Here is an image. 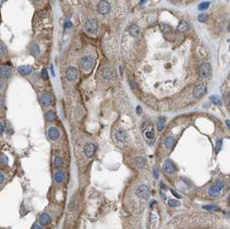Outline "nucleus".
I'll return each mask as SVG.
<instances>
[{
  "instance_id": "obj_8",
  "label": "nucleus",
  "mask_w": 230,
  "mask_h": 229,
  "mask_svg": "<svg viewBox=\"0 0 230 229\" xmlns=\"http://www.w3.org/2000/svg\"><path fill=\"white\" fill-rule=\"evenodd\" d=\"M207 93V87L204 84H199L197 85L194 91H193V95L196 98H201L203 97L205 94Z\"/></svg>"
},
{
  "instance_id": "obj_43",
  "label": "nucleus",
  "mask_w": 230,
  "mask_h": 229,
  "mask_svg": "<svg viewBox=\"0 0 230 229\" xmlns=\"http://www.w3.org/2000/svg\"><path fill=\"white\" fill-rule=\"evenodd\" d=\"M137 114H141V112H142V109L139 106H137Z\"/></svg>"
},
{
  "instance_id": "obj_25",
  "label": "nucleus",
  "mask_w": 230,
  "mask_h": 229,
  "mask_svg": "<svg viewBox=\"0 0 230 229\" xmlns=\"http://www.w3.org/2000/svg\"><path fill=\"white\" fill-rule=\"evenodd\" d=\"M209 5H210V2H203L198 5V10L200 11H204L209 7Z\"/></svg>"
},
{
  "instance_id": "obj_7",
  "label": "nucleus",
  "mask_w": 230,
  "mask_h": 229,
  "mask_svg": "<svg viewBox=\"0 0 230 229\" xmlns=\"http://www.w3.org/2000/svg\"><path fill=\"white\" fill-rule=\"evenodd\" d=\"M40 101L42 106H50L54 103V98L53 96L49 93H44L40 97Z\"/></svg>"
},
{
  "instance_id": "obj_2",
  "label": "nucleus",
  "mask_w": 230,
  "mask_h": 229,
  "mask_svg": "<svg viewBox=\"0 0 230 229\" xmlns=\"http://www.w3.org/2000/svg\"><path fill=\"white\" fill-rule=\"evenodd\" d=\"M199 74L203 79H209L212 75V68L211 65L208 62L201 64L199 67Z\"/></svg>"
},
{
  "instance_id": "obj_48",
  "label": "nucleus",
  "mask_w": 230,
  "mask_h": 229,
  "mask_svg": "<svg viewBox=\"0 0 230 229\" xmlns=\"http://www.w3.org/2000/svg\"><path fill=\"white\" fill-rule=\"evenodd\" d=\"M1 106H2V101H1V100H0V108H1Z\"/></svg>"
},
{
  "instance_id": "obj_45",
  "label": "nucleus",
  "mask_w": 230,
  "mask_h": 229,
  "mask_svg": "<svg viewBox=\"0 0 230 229\" xmlns=\"http://www.w3.org/2000/svg\"><path fill=\"white\" fill-rule=\"evenodd\" d=\"M51 72H52V74H53V76H55V72H54V68H53V66H51Z\"/></svg>"
},
{
  "instance_id": "obj_11",
  "label": "nucleus",
  "mask_w": 230,
  "mask_h": 229,
  "mask_svg": "<svg viewBox=\"0 0 230 229\" xmlns=\"http://www.w3.org/2000/svg\"><path fill=\"white\" fill-rule=\"evenodd\" d=\"M163 168L164 169V171L170 175L173 174L176 172V167L173 163V162L171 160H166L164 163V165H163Z\"/></svg>"
},
{
  "instance_id": "obj_51",
  "label": "nucleus",
  "mask_w": 230,
  "mask_h": 229,
  "mask_svg": "<svg viewBox=\"0 0 230 229\" xmlns=\"http://www.w3.org/2000/svg\"><path fill=\"white\" fill-rule=\"evenodd\" d=\"M178 1H180V0H178Z\"/></svg>"
},
{
  "instance_id": "obj_15",
  "label": "nucleus",
  "mask_w": 230,
  "mask_h": 229,
  "mask_svg": "<svg viewBox=\"0 0 230 229\" xmlns=\"http://www.w3.org/2000/svg\"><path fill=\"white\" fill-rule=\"evenodd\" d=\"M11 76V70L8 67H4L0 69V77L2 79H9Z\"/></svg>"
},
{
  "instance_id": "obj_40",
  "label": "nucleus",
  "mask_w": 230,
  "mask_h": 229,
  "mask_svg": "<svg viewBox=\"0 0 230 229\" xmlns=\"http://www.w3.org/2000/svg\"><path fill=\"white\" fill-rule=\"evenodd\" d=\"M31 229H42V228L39 224H34L33 226L31 227Z\"/></svg>"
},
{
  "instance_id": "obj_36",
  "label": "nucleus",
  "mask_w": 230,
  "mask_h": 229,
  "mask_svg": "<svg viewBox=\"0 0 230 229\" xmlns=\"http://www.w3.org/2000/svg\"><path fill=\"white\" fill-rule=\"evenodd\" d=\"M5 52V46L0 42V56H2Z\"/></svg>"
},
{
  "instance_id": "obj_14",
  "label": "nucleus",
  "mask_w": 230,
  "mask_h": 229,
  "mask_svg": "<svg viewBox=\"0 0 230 229\" xmlns=\"http://www.w3.org/2000/svg\"><path fill=\"white\" fill-rule=\"evenodd\" d=\"M39 222L42 226H47L51 223V217L48 214H42L39 219Z\"/></svg>"
},
{
  "instance_id": "obj_34",
  "label": "nucleus",
  "mask_w": 230,
  "mask_h": 229,
  "mask_svg": "<svg viewBox=\"0 0 230 229\" xmlns=\"http://www.w3.org/2000/svg\"><path fill=\"white\" fill-rule=\"evenodd\" d=\"M41 74H42V78L43 80H48L49 79V74H48V72H47V70H46V69H42Z\"/></svg>"
},
{
  "instance_id": "obj_49",
  "label": "nucleus",
  "mask_w": 230,
  "mask_h": 229,
  "mask_svg": "<svg viewBox=\"0 0 230 229\" xmlns=\"http://www.w3.org/2000/svg\"><path fill=\"white\" fill-rule=\"evenodd\" d=\"M5 0H0V3H3V2H5Z\"/></svg>"
},
{
  "instance_id": "obj_23",
  "label": "nucleus",
  "mask_w": 230,
  "mask_h": 229,
  "mask_svg": "<svg viewBox=\"0 0 230 229\" xmlns=\"http://www.w3.org/2000/svg\"><path fill=\"white\" fill-rule=\"evenodd\" d=\"M160 29L163 31V33H164V34H170L171 32V30H172L171 26H170V25H168L166 23H161L160 24Z\"/></svg>"
},
{
  "instance_id": "obj_32",
  "label": "nucleus",
  "mask_w": 230,
  "mask_h": 229,
  "mask_svg": "<svg viewBox=\"0 0 230 229\" xmlns=\"http://www.w3.org/2000/svg\"><path fill=\"white\" fill-rule=\"evenodd\" d=\"M168 205H169L170 207H171V208H176V207L179 206L180 203H179L178 201L171 199V200H169V202H168Z\"/></svg>"
},
{
  "instance_id": "obj_38",
  "label": "nucleus",
  "mask_w": 230,
  "mask_h": 229,
  "mask_svg": "<svg viewBox=\"0 0 230 229\" xmlns=\"http://www.w3.org/2000/svg\"><path fill=\"white\" fill-rule=\"evenodd\" d=\"M72 23L70 22V21H67L66 23H65V29H69V28H71L72 27Z\"/></svg>"
},
{
  "instance_id": "obj_47",
  "label": "nucleus",
  "mask_w": 230,
  "mask_h": 229,
  "mask_svg": "<svg viewBox=\"0 0 230 229\" xmlns=\"http://www.w3.org/2000/svg\"><path fill=\"white\" fill-rule=\"evenodd\" d=\"M226 123H227V128H229V120H227Z\"/></svg>"
},
{
  "instance_id": "obj_5",
  "label": "nucleus",
  "mask_w": 230,
  "mask_h": 229,
  "mask_svg": "<svg viewBox=\"0 0 230 229\" xmlns=\"http://www.w3.org/2000/svg\"><path fill=\"white\" fill-rule=\"evenodd\" d=\"M80 66L84 71L91 70L92 68H93V67L95 66V61L91 56H85L81 60Z\"/></svg>"
},
{
  "instance_id": "obj_33",
  "label": "nucleus",
  "mask_w": 230,
  "mask_h": 229,
  "mask_svg": "<svg viewBox=\"0 0 230 229\" xmlns=\"http://www.w3.org/2000/svg\"><path fill=\"white\" fill-rule=\"evenodd\" d=\"M221 146H222V140L221 139H219L217 142H216V145H215V153L218 154L221 149Z\"/></svg>"
},
{
  "instance_id": "obj_9",
  "label": "nucleus",
  "mask_w": 230,
  "mask_h": 229,
  "mask_svg": "<svg viewBox=\"0 0 230 229\" xmlns=\"http://www.w3.org/2000/svg\"><path fill=\"white\" fill-rule=\"evenodd\" d=\"M66 78L69 81H74L78 78V70L74 67H69L66 71Z\"/></svg>"
},
{
  "instance_id": "obj_20",
  "label": "nucleus",
  "mask_w": 230,
  "mask_h": 229,
  "mask_svg": "<svg viewBox=\"0 0 230 229\" xmlns=\"http://www.w3.org/2000/svg\"><path fill=\"white\" fill-rule=\"evenodd\" d=\"M134 163H135V165L139 168V169H141L145 166L146 164V159L142 157H135L134 159Z\"/></svg>"
},
{
  "instance_id": "obj_1",
  "label": "nucleus",
  "mask_w": 230,
  "mask_h": 229,
  "mask_svg": "<svg viewBox=\"0 0 230 229\" xmlns=\"http://www.w3.org/2000/svg\"><path fill=\"white\" fill-rule=\"evenodd\" d=\"M135 194L141 201H147L150 197V189L146 185H140L137 188Z\"/></svg>"
},
{
  "instance_id": "obj_17",
  "label": "nucleus",
  "mask_w": 230,
  "mask_h": 229,
  "mask_svg": "<svg viewBox=\"0 0 230 229\" xmlns=\"http://www.w3.org/2000/svg\"><path fill=\"white\" fill-rule=\"evenodd\" d=\"M189 29H190V25H189L188 23H187L186 21H184V20H182V21L179 23L178 26H177V30H178L179 32H182V33L186 32L187 30H189Z\"/></svg>"
},
{
  "instance_id": "obj_4",
  "label": "nucleus",
  "mask_w": 230,
  "mask_h": 229,
  "mask_svg": "<svg viewBox=\"0 0 230 229\" xmlns=\"http://www.w3.org/2000/svg\"><path fill=\"white\" fill-rule=\"evenodd\" d=\"M111 11L110 4L106 0H101L97 5V11L101 15H107Z\"/></svg>"
},
{
  "instance_id": "obj_30",
  "label": "nucleus",
  "mask_w": 230,
  "mask_h": 229,
  "mask_svg": "<svg viewBox=\"0 0 230 229\" xmlns=\"http://www.w3.org/2000/svg\"><path fill=\"white\" fill-rule=\"evenodd\" d=\"M203 208L206 209V210H209V211H215V210H217L218 209V206L215 205V204H209V205H206V206H203Z\"/></svg>"
},
{
  "instance_id": "obj_27",
  "label": "nucleus",
  "mask_w": 230,
  "mask_h": 229,
  "mask_svg": "<svg viewBox=\"0 0 230 229\" xmlns=\"http://www.w3.org/2000/svg\"><path fill=\"white\" fill-rule=\"evenodd\" d=\"M164 125H165V119H160L158 122V125H157L158 131H161L163 130V128L164 127Z\"/></svg>"
},
{
  "instance_id": "obj_44",
  "label": "nucleus",
  "mask_w": 230,
  "mask_h": 229,
  "mask_svg": "<svg viewBox=\"0 0 230 229\" xmlns=\"http://www.w3.org/2000/svg\"><path fill=\"white\" fill-rule=\"evenodd\" d=\"M4 87H5V83H4L3 81L0 80V91L3 90V89H4Z\"/></svg>"
},
{
  "instance_id": "obj_13",
  "label": "nucleus",
  "mask_w": 230,
  "mask_h": 229,
  "mask_svg": "<svg viewBox=\"0 0 230 229\" xmlns=\"http://www.w3.org/2000/svg\"><path fill=\"white\" fill-rule=\"evenodd\" d=\"M18 70V73L23 75V76H25V75H28L31 73L32 71V68L29 65H23V66H20L18 67L17 68Z\"/></svg>"
},
{
  "instance_id": "obj_26",
  "label": "nucleus",
  "mask_w": 230,
  "mask_h": 229,
  "mask_svg": "<svg viewBox=\"0 0 230 229\" xmlns=\"http://www.w3.org/2000/svg\"><path fill=\"white\" fill-rule=\"evenodd\" d=\"M103 75H104V77H106V78H107V79H110L111 77H113V70L111 69V68H106L105 70H104V73H103Z\"/></svg>"
},
{
  "instance_id": "obj_41",
  "label": "nucleus",
  "mask_w": 230,
  "mask_h": 229,
  "mask_svg": "<svg viewBox=\"0 0 230 229\" xmlns=\"http://www.w3.org/2000/svg\"><path fill=\"white\" fill-rule=\"evenodd\" d=\"M171 193L174 195V196H176V197H177V198H181V196L178 194V193H176L175 190H173V189H171Z\"/></svg>"
},
{
  "instance_id": "obj_35",
  "label": "nucleus",
  "mask_w": 230,
  "mask_h": 229,
  "mask_svg": "<svg viewBox=\"0 0 230 229\" xmlns=\"http://www.w3.org/2000/svg\"><path fill=\"white\" fill-rule=\"evenodd\" d=\"M146 137H147L148 139H154V137H155L154 133H153L152 131H146Z\"/></svg>"
},
{
  "instance_id": "obj_22",
  "label": "nucleus",
  "mask_w": 230,
  "mask_h": 229,
  "mask_svg": "<svg viewBox=\"0 0 230 229\" xmlns=\"http://www.w3.org/2000/svg\"><path fill=\"white\" fill-rule=\"evenodd\" d=\"M45 119L47 121H54L56 119V113L53 111H49L45 114Z\"/></svg>"
},
{
  "instance_id": "obj_10",
  "label": "nucleus",
  "mask_w": 230,
  "mask_h": 229,
  "mask_svg": "<svg viewBox=\"0 0 230 229\" xmlns=\"http://www.w3.org/2000/svg\"><path fill=\"white\" fill-rule=\"evenodd\" d=\"M224 187H225V184L222 181H217L215 184L211 186V188L209 190V194L212 195V196H214L215 194H218L224 189Z\"/></svg>"
},
{
  "instance_id": "obj_6",
  "label": "nucleus",
  "mask_w": 230,
  "mask_h": 229,
  "mask_svg": "<svg viewBox=\"0 0 230 229\" xmlns=\"http://www.w3.org/2000/svg\"><path fill=\"white\" fill-rule=\"evenodd\" d=\"M95 151H96V146L91 142L87 143L84 146V153L87 158L93 157L95 154Z\"/></svg>"
},
{
  "instance_id": "obj_19",
  "label": "nucleus",
  "mask_w": 230,
  "mask_h": 229,
  "mask_svg": "<svg viewBox=\"0 0 230 229\" xmlns=\"http://www.w3.org/2000/svg\"><path fill=\"white\" fill-rule=\"evenodd\" d=\"M115 137H116V139L120 142V143H124L126 139V136H125V133L121 131V130H118L115 133Z\"/></svg>"
},
{
  "instance_id": "obj_16",
  "label": "nucleus",
  "mask_w": 230,
  "mask_h": 229,
  "mask_svg": "<svg viewBox=\"0 0 230 229\" xmlns=\"http://www.w3.org/2000/svg\"><path fill=\"white\" fill-rule=\"evenodd\" d=\"M129 33L132 37H137L140 34V29L136 24H131L129 27Z\"/></svg>"
},
{
  "instance_id": "obj_12",
  "label": "nucleus",
  "mask_w": 230,
  "mask_h": 229,
  "mask_svg": "<svg viewBox=\"0 0 230 229\" xmlns=\"http://www.w3.org/2000/svg\"><path fill=\"white\" fill-rule=\"evenodd\" d=\"M48 134H49V137H50V139L53 141L58 139V137L60 136V132L58 131L57 128L56 127H51L49 129V131H48Z\"/></svg>"
},
{
  "instance_id": "obj_28",
  "label": "nucleus",
  "mask_w": 230,
  "mask_h": 229,
  "mask_svg": "<svg viewBox=\"0 0 230 229\" xmlns=\"http://www.w3.org/2000/svg\"><path fill=\"white\" fill-rule=\"evenodd\" d=\"M54 164L56 168H60L62 167V165L63 164V161H62V158L61 157H56L55 158V161H54Z\"/></svg>"
},
{
  "instance_id": "obj_3",
  "label": "nucleus",
  "mask_w": 230,
  "mask_h": 229,
  "mask_svg": "<svg viewBox=\"0 0 230 229\" xmlns=\"http://www.w3.org/2000/svg\"><path fill=\"white\" fill-rule=\"evenodd\" d=\"M85 29L89 34H95L98 29V22L96 19H89L85 23Z\"/></svg>"
},
{
  "instance_id": "obj_24",
  "label": "nucleus",
  "mask_w": 230,
  "mask_h": 229,
  "mask_svg": "<svg viewBox=\"0 0 230 229\" xmlns=\"http://www.w3.org/2000/svg\"><path fill=\"white\" fill-rule=\"evenodd\" d=\"M30 53L33 55V56H37L39 53H40V49H39V46L36 44V43H34L31 48H30Z\"/></svg>"
},
{
  "instance_id": "obj_18",
  "label": "nucleus",
  "mask_w": 230,
  "mask_h": 229,
  "mask_svg": "<svg viewBox=\"0 0 230 229\" xmlns=\"http://www.w3.org/2000/svg\"><path fill=\"white\" fill-rule=\"evenodd\" d=\"M174 144H175V139L171 136L167 137L166 139H164V145L166 149H171L173 147Z\"/></svg>"
},
{
  "instance_id": "obj_39",
  "label": "nucleus",
  "mask_w": 230,
  "mask_h": 229,
  "mask_svg": "<svg viewBox=\"0 0 230 229\" xmlns=\"http://www.w3.org/2000/svg\"><path fill=\"white\" fill-rule=\"evenodd\" d=\"M4 180H5V175L0 171V184L4 181Z\"/></svg>"
},
{
  "instance_id": "obj_29",
  "label": "nucleus",
  "mask_w": 230,
  "mask_h": 229,
  "mask_svg": "<svg viewBox=\"0 0 230 229\" xmlns=\"http://www.w3.org/2000/svg\"><path fill=\"white\" fill-rule=\"evenodd\" d=\"M210 100H211V101H212L215 105H218V106H221V101L220 98H219L218 96H216V95H213V96H211Z\"/></svg>"
},
{
  "instance_id": "obj_46",
  "label": "nucleus",
  "mask_w": 230,
  "mask_h": 229,
  "mask_svg": "<svg viewBox=\"0 0 230 229\" xmlns=\"http://www.w3.org/2000/svg\"><path fill=\"white\" fill-rule=\"evenodd\" d=\"M146 1H147V0H141L140 4H141V5H144L145 3H146Z\"/></svg>"
},
{
  "instance_id": "obj_37",
  "label": "nucleus",
  "mask_w": 230,
  "mask_h": 229,
  "mask_svg": "<svg viewBox=\"0 0 230 229\" xmlns=\"http://www.w3.org/2000/svg\"><path fill=\"white\" fill-rule=\"evenodd\" d=\"M153 175H154V176L156 177V178H158V175H159V172H158V169L155 166L154 167V169H153Z\"/></svg>"
},
{
  "instance_id": "obj_50",
  "label": "nucleus",
  "mask_w": 230,
  "mask_h": 229,
  "mask_svg": "<svg viewBox=\"0 0 230 229\" xmlns=\"http://www.w3.org/2000/svg\"><path fill=\"white\" fill-rule=\"evenodd\" d=\"M35 1H36V2H37V1H40V0H35Z\"/></svg>"
},
{
  "instance_id": "obj_42",
  "label": "nucleus",
  "mask_w": 230,
  "mask_h": 229,
  "mask_svg": "<svg viewBox=\"0 0 230 229\" xmlns=\"http://www.w3.org/2000/svg\"><path fill=\"white\" fill-rule=\"evenodd\" d=\"M4 130H5V128H4V125H3V124L0 122V135H1L3 132H4Z\"/></svg>"
},
{
  "instance_id": "obj_31",
  "label": "nucleus",
  "mask_w": 230,
  "mask_h": 229,
  "mask_svg": "<svg viewBox=\"0 0 230 229\" xmlns=\"http://www.w3.org/2000/svg\"><path fill=\"white\" fill-rule=\"evenodd\" d=\"M209 19V16L206 14V13H202L198 16V20L201 22V23H204L206 22L207 20Z\"/></svg>"
},
{
  "instance_id": "obj_21",
  "label": "nucleus",
  "mask_w": 230,
  "mask_h": 229,
  "mask_svg": "<svg viewBox=\"0 0 230 229\" xmlns=\"http://www.w3.org/2000/svg\"><path fill=\"white\" fill-rule=\"evenodd\" d=\"M55 180L56 182H62L65 180V173L62 170L57 171L55 174Z\"/></svg>"
}]
</instances>
